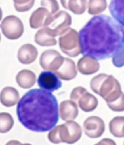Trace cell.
I'll return each mask as SVG.
<instances>
[{
  "mask_svg": "<svg viewBox=\"0 0 124 145\" xmlns=\"http://www.w3.org/2000/svg\"><path fill=\"white\" fill-rule=\"evenodd\" d=\"M81 53L96 60L114 57L124 47V29L108 16H94L79 33Z\"/></svg>",
  "mask_w": 124,
  "mask_h": 145,
  "instance_id": "obj_1",
  "label": "cell"
},
{
  "mask_svg": "<svg viewBox=\"0 0 124 145\" xmlns=\"http://www.w3.org/2000/svg\"><path fill=\"white\" fill-rule=\"evenodd\" d=\"M17 114L19 122L27 129L45 132L54 128L58 122V100L50 91L33 89L19 100Z\"/></svg>",
  "mask_w": 124,
  "mask_h": 145,
  "instance_id": "obj_2",
  "label": "cell"
},
{
  "mask_svg": "<svg viewBox=\"0 0 124 145\" xmlns=\"http://www.w3.org/2000/svg\"><path fill=\"white\" fill-rule=\"evenodd\" d=\"M81 134L80 125L72 120L53 129L49 132L48 137L49 141L54 144L65 142L72 144L78 142L81 138Z\"/></svg>",
  "mask_w": 124,
  "mask_h": 145,
  "instance_id": "obj_3",
  "label": "cell"
},
{
  "mask_svg": "<svg viewBox=\"0 0 124 145\" xmlns=\"http://www.w3.org/2000/svg\"><path fill=\"white\" fill-rule=\"evenodd\" d=\"M72 23L71 16L67 12L61 10L51 15L47 20L44 27L50 35L55 37L66 32Z\"/></svg>",
  "mask_w": 124,
  "mask_h": 145,
  "instance_id": "obj_4",
  "label": "cell"
},
{
  "mask_svg": "<svg viewBox=\"0 0 124 145\" xmlns=\"http://www.w3.org/2000/svg\"><path fill=\"white\" fill-rule=\"evenodd\" d=\"M59 46L61 51L70 57H75L81 53L79 34L72 28L69 27L60 35Z\"/></svg>",
  "mask_w": 124,
  "mask_h": 145,
  "instance_id": "obj_5",
  "label": "cell"
},
{
  "mask_svg": "<svg viewBox=\"0 0 124 145\" xmlns=\"http://www.w3.org/2000/svg\"><path fill=\"white\" fill-rule=\"evenodd\" d=\"M3 35L10 40H16L21 37L24 32V26L20 18L9 15L3 19L1 24Z\"/></svg>",
  "mask_w": 124,
  "mask_h": 145,
  "instance_id": "obj_6",
  "label": "cell"
},
{
  "mask_svg": "<svg viewBox=\"0 0 124 145\" xmlns=\"http://www.w3.org/2000/svg\"><path fill=\"white\" fill-rule=\"evenodd\" d=\"M64 58L65 57L55 50H48L41 54L40 65L43 69L53 71L55 72L62 65Z\"/></svg>",
  "mask_w": 124,
  "mask_h": 145,
  "instance_id": "obj_7",
  "label": "cell"
},
{
  "mask_svg": "<svg viewBox=\"0 0 124 145\" xmlns=\"http://www.w3.org/2000/svg\"><path fill=\"white\" fill-rule=\"evenodd\" d=\"M37 83L41 89L50 92L59 89L62 85V82L56 74L50 71L41 72L38 78Z\"/></svg>",
  "mask_w": 124,
  "mask_h": 145,
  "instance_id": "obj_8",
  "label": "cell"
},
{
  "mask_svg": "<svg viewBox=\"0 0 124 145\" xmlns=\"http://www.w3.org/2000/svg\"><path fill=\"white\" fill-rule=\"evenodd\" d=\"M38 50L32 44H26L21 46L18 52V58L21 63L28 65L33 63L37 57Z\"/></svg>",
  "mask_w": 124,
  "mask_h": 145,
  "instance_id": "obj_9",
  "label": "cell"
},
{
  "mask_svg": "<svg viewBox=\"0 0 124 145\" xmlns=\"http://www.w3.org/2000/svg\"><path fill=\"white\" fill-rule=\"evenodd\" d=\"M55 73L59 78L65 81H70L75 78L77 75L75 63L70 58H64L62 65Z\"/></svg>",
  "mask_w": 124,
  "mask_h": 145,
  "instance_id": "obj_10",
  "label": "cell"
},
{
  "mask_svg": "<svg viewBox=\"0 0 124 145\" xmlns=\"http://www.w3.org/2000/svg\"><path fill=\"white\" fill-rule=\"evenodd\" d=\"M51 14L47 9L41 7L36 9L30 18V25L31 27L37 29L44 27L47 20Z\"/></svg>",
  "mask_w": 124,
  "mask_h": 145,
  "instance_id": "obj_11",
  "label": "cell"
},
{
  "mask_svg": "<svg viewBox=\"0 0 124 145\" xmlns=\"http://www.w3.org/2000/svg\"><path fill=\"white\" fill-rule=\"evenodd\" d=\"M60 113L61 118L64 121H68L75 119L79 114L76 103L71 100L62 102L60 104Z\"/></svg>",
  "mask_w": 124,
  "mask_h": 145,
  "instance_id": "obj_12",
  "label": "cell"
},
{
  "mask_svg": "<svg viewBox=\"0 0 124 145\" xmlns=\"http://www.w3.org/2000/svg\"><path fill=\"white\" fill-rule=\"evenodd\" d=\"M19 99V93L14 87H5L1 93V102L6 107L14 106L17 104Z\"/></svg>",
  "mask_w": 124,
  "mask_h": 145,
  "instance_id": "obj_13",
  "label": "cell"
},
{
  "mask_svg": "<svg viewBox=\"0 0 124 145\" xmlns=\"http://www.w3.org/2000/svg\"><path fill=\"white\" fill-rule=\"evenodd\" d=\"M36 80V77L34 73L29 70H22L16 76V81L18 84L24 89H28L33 86Z\"/></svg>",
  "mask_w": 124,
  "mask_h": 145,
  "instance_id": "obj_14",
  "label": "cell"
},
{
  "mask_svg": "<svg viewBox=\"0 0 124 145\" xmlns=\"http://www.w3.org/2000/svg\"><path fill=\"white\" fill-rule=\"evenodd\" d=\"M109 11L113 19L124 26V0H111Z\"/></svg>",
  "mask_w": 124,
  "mask_h": 145,
  "instance_id": "obj_15",
  "label": "cell"
},
{
  "mask_svg": "<svg viewBox=\"0 0 124 145\" xmlns=\"http://www.w3.org/2000/svg\"><path fill=\"white\" fill-rule=\"evenodd\" d=\"M35 41L42 46H54L57 44L55 37L50 35L45 27L38 30L36 33Z\"/></svg>",
  "mask_w": 124,
  "mask_h": 145,
  "instance_id": "obj_16",
  "label": "cell"
},
{
  "mask_svg": "<svg viewBox=\"0 0 124 145\" xmlns=\"http://www.w3.org/2000/svg\"><path fill=\"white\" fill-rule=\"evenodd\" d=\"M87 0H69L68 9L75 15H82L87 10Z\"/></svg>",
  "mask_w": 124,
  "mask_h": 145,
  "instance_id": "obj_17",
  "label": "cell"
},
{
  "mask_svg": "<svg viewBox=\"0 0 124 145\" xmlns=\"http://www.w3.org/2000/svg\"><path fill=\"white\" fill-rule=\"evenodd\" d=\"M14 124L12 116L7 113H2L0 114V132L7 133L12 129Z\"/></svg>",
  "mask_w": 124,
  "mask_h": 145,
  "instance_id": "obj_18",
  "label": "cell"
},
{
  "mask_svg": "<svg viewBox=\"0 0 124 145\" xmlns=\"http://www.w3.org/2000/svg\"><path fill=\"white\" fill-rule=\"evenodd\" d=\"M106 7V0H89L88 12L90 15H97L104 11Z\"/></svg>",
  "mask_w": 124,
  "mask_h": 145,
  "instance_id": "obj_19",
  "label": "cell"
},
{
  "mask_svg": "<svg viewBox=\"0 0 124 145\" xmlns=\"http://www.w3.org/2000/svg\"><path fill=\"white\" fill-rule=\"evenodd\" d=\"M14 8L20 12H28L31 9L34 5L35 0H13Z\"/></svg>",
  "mask_w": 124,
  "mask_h": 145,
  "instance_id": "obj_20",
  "label": "cell"
},
{
  "mask_svg": "<svg viewBox=\"0 0 124 145\" xmlns=\"http://www.w3.org/2000/svg\"><path fill=\"white\" fill-rule=\"evenodd\" d=\"M41 5L42 7L47 9L52 15L58 12L60 9L57 0H41Z\"/></svg>",
  "mask_w": 124,
  "mask_h": 145,
  "instance_id": "obj_21",
  "label": "cell"
},
{
  "mask_svg": "<svg viewBox=\"0 0 124 145\" xmlns=\"http://www.w3.org/2000/svg\"><path fill=\"white\" fill-rule=\"evenodd\" d=\"M61 4L64 8L68 9V3L69 0H60Z\"/></svg>",
  "mask_w": 124,
  "mask_h": 145,
  "instance_id": "obj_22",
  "label": "cell"
}]
</instances>
